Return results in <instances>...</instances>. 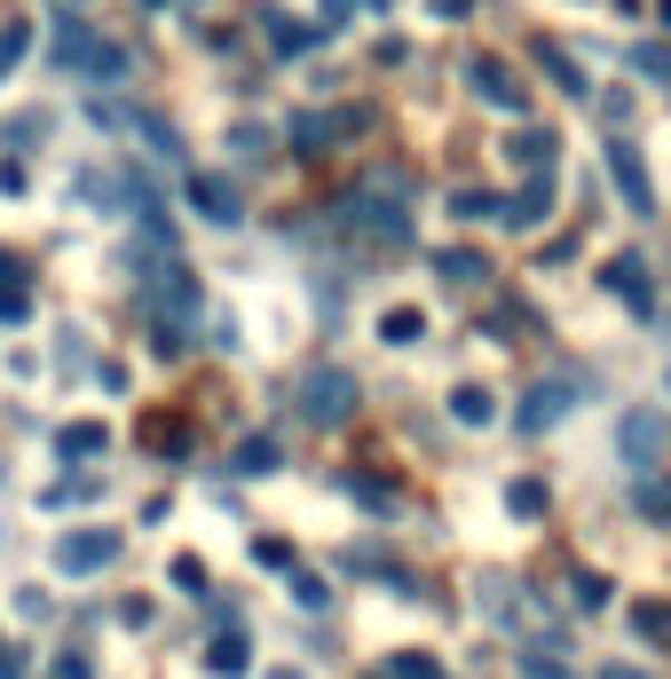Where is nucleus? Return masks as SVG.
<instances>
[{
	"label": "nucleus",
	"instance_id": "nucleus-1",
	"mask_svg": "<svg viewBox=\"0 0 671 679\" xmlns=\"http://www.w3.org/2000/svg\"><path fill=\"white\" fill-rule=\"evenodd\" d=\"M348 411H356V372L316 364V372L300 380V419H308V427H341Z\"/></svg>",
	"mask_w": 671,
	"mask_h": 679
},
{
	"label": "nucleus",
	"instance_id": "nucleus-2",
	"mask_svg": "<svg viewBox=\"0 0 671 679\" xmlns=\"http://www.w3.org/2000/svg\"><path fill=\"white\" fill-rule=\"evenodd\" d=\"M616 451H624L632 466H655V459L671 451V411H655V403H632V411L616 419Z\"/></svg>",
	"mask_w": 671,
	"mask_h": 679
},
{
	"label": "nucleus",
	"instance_id": "nucleus-3",
	"mask_svg": "<svg viewBox=\"0 0 671 679\" xmlns=\"http://www.w3.org/2000/svg\"><path fill=\"white\" fill-rule=\"evenodd\" d=\"M111 561H119V530H63L56 538V569L63 577H96Z\"/></svg>",
	"mask_w": 671,
	"mask_h": 679
},
{
	"label": "nucleus",
	"instance_id": "nucleus-4",
	"mask_svg": "<svg viewBox=\"0 0 671 679\" xmlns=\"http://www.w3.org/2000/svg\"><path fill=\"white\" fill-rule=\"evenodd\" d=\"M466 79H474V96L482 104H497V111H530V88H522V79L506 71V63H497V56H466Z\"/></svg>",
	"mask_w": 671,
	"mask_h": 679
},
{
	"label": "nucleus",
	"instance_id": "nucleus-5",
	"mask_svg": "<svg viewBox=\"0 0 671 679\" xmlns=\"http://www.w3.org/2000/svg\"><path fill=\"white\" fill-rule=\"evenodd\" d=\"M609 183H616V198H624V214H655V190H648V166H640V150L632 142H609Z\"/></svg>",
	"mask_w": 671,
	"mask_h": 679
},
{
	"label": "nucleus",
	"instance_id": "nucleus-6",
	"mask_svg": "<svg viewBox=\"0 0 671 679\" xmlns=\"http://www.w3.org/2000/svg\"><path fill=\"white\" fill-rule=\"evenodd\" d=\"M601 285H609L632 316H655V285H648V262H640V253H616V262L601 269Z\"/></svg>",
	"mask_w": 671,
	"mask_h": 679
},
{
	"label": "nucleus",
	"instance_id": "nucleus-7",
	"mask_svg": "<svg viewBox=\"0 0 671 679\" xmlns=\"http://www.w3.org/2000/svg\"><path fill=\"white\" fill-rule=\"evenodd\" d=\"M56 63H79V71L111 79V71H119V48L96 40V32H79V24H63V32H56Z\"/></svg>",
	"mask_w": 671,
	"mask_h": 679
},
{
	"label": "nucleus",
	"instance_id": "nucleus-8",
	"mask_svg": "<svg viewBox=\"0 0 671 679\" xmlns=\"http://www.w3.org/2000/svg\"><path fill=\"white\" fill-rule=\"evenodd\" d=\"M190 206H198L206 222H221V229L245 222V198H237V183H221V175H190Z\"/></svg>",
	"mask_w": 671,
	"mask_h": 679
},
{
	"label": "nucleus",
	"instance_id": "nucleus-9",
	"mask_svg": "<svg viewBox=\"0 0 671 679\" xmlns=\"http://www.w3.org/2000/svg\"><path fill=\"white\" fill-rule=\"evenodd\" d=\"M348 229H364L372 245H411V222L395 206H372V198H348Z\"/></svg>",
	"mask_w": 671,
	"mask_h": 679
},
{
	"label": "nucleus",
	"instance_id": "nucleus-10",
	"mask_svg": "<svg viewBox=\"0 0 671 679\" xmlns=\"http://www.w3.org/2000/svg\"><path fill=\"white\" fill-rule=\"evenodd\" d=\"M111 435H103V419H71V427H56V459H103Z\"/></svg>",
	"mask_w": 671,
	"mask_h": 679
},
{
	"label": "nucleus",
	"instance_id": "nucleus-11",
	"mask_svg": "<svg viewBox=\"0 0 671 679\" xmlns=\"http://www.w3.org/2000/svg\"><path fill=\"white\" fill-rule=\"evenodd\" d=\"M624 624H632L648 648H671V601H655V592H640V601L624 609Z\"/></svg>",
	"mask_w": 671,
	"mask_h": 679
},
{
	"label": "nucleus",
	"instance_id": "nucleus-12",
	"mask_svg": "<svg viewBox=\"0 0 671 679\" xmlns=\"http://www.w3.org/2000/svg\"><path fill=\"white\" fill-rule=\"evenodd\" d=\"M206 671H214V679H245V671H254V640H245V632H221V640L206 648Z\"/></svg>",
	"mask_w": 671,
	"mask_h": 679
},
{
	"label": "nucleus",
	"instance_id": "nucleus-13",
	"mask_svg": "<svg viewBox=\"0 0 671 679\" xmlns=\"http://www.w3.org/2000/svg\"><path fill=\"white\" fill-rule=\"evenodd\" d=\"M553 214V175H530V190H514L506 198V222L514 229H530V222H545Z\"/></svg>",
	"mask_w": 671,
	"mask_h": 679
},
{
	"label": "nucleus",
	"instance_id": "nucleus-14",
	"mask_svg": "<svg viewBox=\"0 0 671 679\" xmlns=\"http://www.w3.org/2000/svg\"><path fill=\"white\" fill-rule=\"evenodd\" d=\"M561 411H569V387H545V380H537V387H530V403H522V435H545Z\"/></svg>",
	"mask_w": 671,
	"mask_h": 679
},
{
	"label": "nucleus",
	"instance_id": "nucleus-15",
	"mask_svg": "<svg viewBox=\"0 0 671 679\" xmlns=\"http://www.w3.org/2000/svg\"><path fill=\"white\" fill-rule=\"evenodd\" d=\"M379 340H387V348H418V340H427V316H418V308H387Z\"/></svg>",
	"mask_w": 671,
	"mask_h": 679
},
{
	"label": "nucleus",
	"instance_id": "nucleus-16",
	"mask_svg": "<svg viewBox=\"0 0 671 679\" xmlns=\"http://www.w3.org/2000/svg\"><path fill=\"white\" fill-rule=\"evenodd\" d=\"M451 419H458V427H490V419H497V395H490V387H458V395H451Z\"/></svg>",
	"mask_w": 671,
	"mask_h": 679
},
{
	"label": "nucleus",
	"instance_id": "nucleus-17",
	"mask_svg": "<svg viewBox=\"0 0 671 679\" xmlns=\"http://www.w3.org/2000/svg\"><path fill=\"white\" fill-rule=\"evenodd\" d=\"M506 150H514V166H530V175H553V150H561V142H553V135H537V127H530V135H514V142H506Z\"/></svg>",
	"mask_w": 671,
	"mask_h": 679
},
{
	"label": "nucleus",
	"instance_id": "nucleus-18",
	"mask_svg": "<svg viewBox=\"0 0 671 679\" xmlns=\"http://www.w3.org/2000/svg\"><path fill=\"white\" fill-rule=\"evenodd\" d=\"M277 459H285V451H277V435H254V443H245L229 466H237V474H277Z\"/></svg>",
	"mask_w": 671,
	"mask_h": 679
},
{
	"label": "nucleus",
	"instance_id": "nucleus-19",
	"mask_svg": "<svg viewBox=\"0 0 671 679\" xmlns=\"http://www.w3.org/2000/svg\"><path fill=\"white\" fill-rule=\"evenodd\" d=\"M506 505H514L522 522H537V514H545V482H537V474H514V482H506Z\"/></svg>",
	"mask_w": 671,
	"mask_h": 679
},
{
	"label": "nucleus",
	"instance_id": "nucleus-20",
	"mask_svg": "<svg viewBox=\"0 0 671 679\" xmlns=\"http://www.w3.org/2000/svg\"><path fill=\"white\" fill-rule=\"evenodd\" d=\"M387 679H443V663H435L427 648H395V656H387Z\"/></svg>",
	"mask_w": 671,
	"mask_h": 679
},
{
	"label": "nucleus",
	"instance_id": "nucleus-21",
	"mask_svg": "<svg viewBox=\"0 0 671 679\" xmlns=\"http://www.w3.org/2000/svg\"><path fill=\"white\" fill-rule=\"evenodd\" d=\"M451 214H458V222H482V214H490V222H506V198H497V190H458Z\"/></svg>",
	"mask_w": 671,
	"mask_h": 679
},
{
	"label": "nucleus",
	"instance_id": "nucleus-22",
	"mask_svg": "<svg viewBox=\"0 0 671 679\" xmlns=\"http://www.w3.org/2000/svg\"><path fill=\"white\" fill-rule=\"evenodd\" d=\"M435 269H443L451 285H482V277H490V269H482V253H466V245H451V253H443Z\"/></svg>",
	"mask_w": 671,
	"mask_h": 679
},
{
	"label": "nucleus",
	"instance_id": "nucleus-23",
	"mask_svg": "<svg viewBox=\"0 0 671 679\" xmlns=\"http://www.w3.org/2000/svg\"><path fill=\"white\" fill-rule=\"evenodd\" d=\"M293 601H300L308 617H324V609H332V584H324V577H300V569H293Z\"/></svg>",
	"mask_w": 671,
	"mask_h": 679
},
{
	"label": "nucleus",
	"instance_id": "nucleus-24",
	"mask_svg": "<svg viewBox=\"0 0 671 679\" xmlns=\"http://www.w3.org/2000/svg\"><path fill=\"white\" fill-rule=\"evenodd\" d=\"M150 451H190V427L182 419H150Z\"/></svg>",
	"mask_w": 671,
	"mask_h": 679
},
{
	"label": "nucleus",
	"instance_id": "nucleus-25",
	"mask_svg": "<svg viewBox=\"0 0 671 679\" xmlns=\"http://www.w3.org/2000/svg\"><path fill=\"white\" fill-rule=\"evenodd\" d=\"M640 514L648 522H671V482H640Z\"/></svg>",
	"mask_w": 671,
	"mask_h": 679
},
{
	"label": "nucleus",
	"instance_id": "nucleus-26",
	"mask_svg": "<svg viewBox=\"0 0 671 679\" xmlns=\"http://www.w3.org/2000/svg\"><path fill=\"white\" fill-rule=\"evenodd\" d=\"M545 71H553V79H561V88H569V96H584V71H576V63H569V56H561V48H545Z\"/></svg>",
	"mask_w": 671,
	"mask_h": 679
},
{
	"label": "nucleus",
	"instance_id": "nucleus-27",
	"mask_svg": "<svg viewBox=\"0 0 671 679\" xmlns=\"http://www.w3.org/2000/svg\"><path fill=\"white\" fill-rule=\"evenodd\" d=\"M569 592H576V609H601V601H609V584H601V577H584V569L569 577Z\"/></svg>",
	"mask_w": 671,
	"mask_h": 679
},
{
	"label": "nucleus",
	"instance_id": "nucleus-28",
	"mask_svg": "<svg viewBox=\"0 0 671 679\" xmlns=\"http://www.w3.org/2000/svg\"><path fill=\"white\" fill-rule=\"evenodd\" d=\"M175 584H182V592H206V561H198V553H175Z\"/></svg>",
	"mask_w": 671,
	"mask_h": 679
},
{
	"label": "nucleus",
	"instance_id": "nucleus-29",
	"mask_svg": "<svg viewBox=\"0 0 671 679\" xmlns=\"http://www.w3.org/2000/svg\"><path fill=\"white\" fill-rule=\"evenodd\" d=\"M522 679H569V663H553V656L537 648V656H522Z\"/></svg>",
	"mask_w": 671,
	"mask_h": 679
},
{
	"label": "nucleus",
	"instance_id": "nucleus-30",
	"mask_svg": "<svg viewBox=\"0 0 671 679\" xmlns=\"http://www.w3.org/2000/svg\"><path fill=\"white\" fill-rule=\"evenodd\" d=\"M254 553H262V561H269V569H293V545H285V538H262V545H254Z\"/></svg>",
	"mask_w": 671,
	"mask_h": 679
},
{
	"label": "nucleus",
	"instance_id": "nucleus-31",
	"mask_svg": "<svg viewBox=\"0 0 671 679\" xmlns=\"http://www.w3.org/2000/svg\"><path fill=\"white\" fill-rule=\"evenodd\" d=\"M17 56H24V24H9V32H0V71H9Z\"/></svg>",
	"mask_w": 671,
	"mask_h": 679
},
{
	"label": "nucleus",
	"instance_id": "nucleus-32",
	"mask_svg": "<svg viewBox=\"0 0 671 679\" xmlns=\"http://www.w3.org/2000/svg\"><path fill=\"white\" fill-rule=\"evenodd\" d=\"M56 679H96V671H88V656H63V663H56Z\"/></svg>",
	"mask_w": 671,
	"mask_h": 679
},
{
	"label": "nucleus",
	"instance_id": "nucleus-33",
	"mask_svg": "<svg viewBox=\"0 0 671 679\" xmlns=\"http://www.w3.org/2000/svg\"><path fill=\"white\" fill-rule=\"evenodd\" d=\"M601 679H655V671H640V663H609Z\"/></svg>",
	"mask_w": 671,
	"mask_h": 679
},
{
	"label": "nucleus",
	"instance_id": "nucleus-34",
	"mask_svg": "<svg viewBox=\"0 0 671 679\" xmlns=\"http://www.w3.org/2000/svg\"><path fill=\"white\" fill-rule=\"evenodd\" d=\"M269 679H308V671H293V663H285V671H269Z\"/></svg>",
	"mask_w": 671,
	"mask_h": 679
}]
</instances>
